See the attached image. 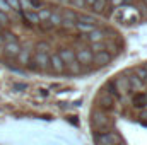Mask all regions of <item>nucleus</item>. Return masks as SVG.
<instances>
[{"instance_id": "1", "label": "nucleus", "mask_w": 147, "mask_h": 145, "mask_svg": "<svg viewBox=\"0 0 147 145\" xmlns=\"http://www.w3.org/2000/svg\"><path fill=\"white\" fill-rule=\"evenodd\" d=\"M91 126H92V133H106V132L113 130L115 121L111 119L108 111L96 108L91 113Z\"/></svg>"}, {"instance_id": "2", "label": "nucleus", "mask_w": 147, "mask_h": 145, "mask_svg": "<svg viewBox=\"0 0 147 145\" xmlns=\"http://www.w3.org/2000/svg\"><path fill=\"white\" fill-rule=\"evenodd\" d=\"M92 140L96 145H116L121 144V137L116 130H111L106 133H92Z\"/></svg>"}, {"instance_id": "3", "label": "nucleus", "mask_w": 147, "mask_h": 145, "mask_svg": "<svg viewBox=\"0 0 147 145\" xmlns=\"http://www.w3.org/2000/svg\"><path fill=\"white\" fill-rule=\"evenodd\" d=\"M29 68L31 70H48L50 68V53H39V51H36L34 56H31Z\"/></svg>"}, {"instance_id": "4", "label": "nucleus", "mask_w": 147, "mask_h": 145, "mask_svg": "<svg viewBox=\"0 0 147 145\" xmlns=\"http://www.w3.org/2000/svg\"><path fill=\"white\" fill-rule=\"evenodd\" d=\"M96 108L98 109H103V111H110L113 106H115V99L111 97L108 92H105V91H101L98 96H96Z\"/></svg>"}, {"instance_id": "5", "label": "nucleus", "mask_w": 147, "mask_h": 145, "mask_svg": "<svg viewBox=\"0 0 147 145\" xmlns=\"http://www.w3.org/2000/svg\"><path fill=\"white\" fill-rule=\"evenodd\" d=\"M113 84H115V87L118 89V92L121 94V96H125V94H128L132 89H130V82H128V77H127V73H120L115 80H113Z\"/></svg>"}, {"instance_id": "6", "label": "nucleus", "mask_w": 147, "mask_h": 145, "mask_svg": "<svg viewBox=\"0 0 147 145\" xmlns=\"http://www.w3.org/2000/svg\"><path fill=\"white\" fill-rule=\"evenodd\" d=\"M92 58H94V53L89 50V48H79L75 51V60L80 63V65H89L92 63Z\"/></svg>"}, {"instance_id": "7", "label": "nucleus", "mask_w": 147, "mask_h": 145, "mask_svg": "<svg viewBox=\"0 0 147 145\" xmlns=\"http://www.w3.org/2000/svg\"><path fill=\"white\" fill-rule=\"evenodd\" d=\"M106 31L105 29H94V31H91L89 34H82V39L84 41H89V43H99V41H105L106 39Z\"/></svg>"}, {"instance_id": "8", "label": "nucleus", "mask_w": 147, "mask_h": 145, "mask_svg": "<svg viewBox=\"0 0 147 145\" xmlns=\"http://www.w3.org/2000/svg\"><path fill=\"white\" fill-rule=\"evenodd\" d=\"M3 53L7 58L16 60L21 53V44L19 43H3Z\"/></svg>"}, {"instance_id": "9", "label": "nucleus", "mask_w": 147, "mask_h": 145, "mask_svg": "<svg viewBox=\"0 0 147 145\" xmlns=\"http://www.w3.org/2000/svg\"><path fill=\"white\" fill-rule=\"evenodd\" d=\"M50 68H53V72H57V73L65 72V63L62 62V58L58 56V53H51L50 55Z\"/></svg>"}, {"instance_id": "10", "label": "nucleus", "mask_w": 147, "mask_h": 145, "mask_svg": "<svg viewBox=\"0 0 147 145\" xmlns=\"http://www.w3.org/2000/svg\"><path fill=\"white\" fill-rule=\"evenodd\" d=\"M111 56L110 51H99V53H94V58H92V62L98 65V67H105V65H108L111 62Z\"/></svg>"}, {"instance_id": "11", "label": "nucleus", "mask_w": 147, "mask_h": 145, "mask_svg": "<svg viewBox=\"0 0 147 145\" xmlns=\"http://www.w3.org/2000/svg\"><path fill=\"white\" fill-rule=\"evenodd\" d=\"M58 56L62 58V62L65 63V67H67L69 63L75 62V51H74L72 48H62V50L58 51Z\"/></svg>"}, {"instance_id": "12", "label": "nucleus", "mask_w": 147, "mask_h": 145, "mask_svg": "<svg viewBox=\"0 0 147 145\" xmlns=\"http://www.w3.org/2000/svg\"><path fill=\"white\" fill-rule=\"evenodd\" d=\"M101 91L108 92V94H110V96L113 97V99H115V101H121V99H123V96L118 92V89L115 87V84H113V82H106V84L103 85V89H101Z\"/></svg>"}, {"instance_id": "13", "label": "nucleus", "mask_w": 147, "mask_h": 145, "mask_svg": "<svg viewBox=\"0 0 147 145\" xmlns=\"http://www.w3.org/2000/svg\"><path fill=\"white\" fill-rule=\"evenodd\" d=\"M22 17H24V21H26L29 26L41 24V21H39V15H38V12H34V10H24V12H22Z\"/></svg>"}, {"instance_id": "14", "label": "nucleus", "mask_w": 147, "mask_h": 145, "mask_svg": "<svg viewBox=\"0 0 147 145\" xmlns=\"http://www.w3.org/2000/svg\"><path fill=\"white\" fill-rule=\"evenodd\" d=\"M31 50L29 48H21V53H19V56H17V62L21 63V65H29L31 63Z\"/></svg>"}, {"instance_id": "15", "label": "nucleus", "mask_w": 147, "mask_h": 145, "mask_svg": "<svg viewBox=\"0 0 147 145\" xmlns=\"http://www.w3.org/2000/svg\"><path fill=\"white\" fill-rule=\"evenodd\" d=\"M134 75H135V77H139V79L146 84V82H147V67H146V65L135 67V68H134Z\"/></svg>"}, {"instance_id": "16", "label": "nucleus", "mask_w": 147, "mask_h": 145, "mask_svg": "<svg viewBox=\"0 0 147 145\" xmlns=\"http://www.w3.org/2000/svg\"><path fill=\"white\" fill-rule=\"evenodd\" d=\"M110 46H108V43L106 41H99V43H91V51L92 53H99V51H106Z\"/></svg>"}, {"instance_id": "17", "label": "nucleus", "mask_w": 147, "mask_h": 145, "mask_svg": "<svg viewBox=\"0 0 147 145\" xmlns=\"http://www.w3.org/2000/svg\"><path fill=\"white\" fill-rule=\"evenodd\" d=\"M48 22H50L53 28H58V26H62V22H63V19H62V14H58V12H51V15H50V19H48Z\"/></svg>"}, {"instance_id": "18", "label": "nucleus", "mask_w": 147, "mask_h": 145, "mask_svg": "<svg viewBox=\"0 0 147 145\" xmlns=\"http://www.w3.org/2000/svg\"><path fill=\"white\" fill-rule=\"evenodd\" d=\"M75 29L82 31L84 34H89L91 31H94V29H96V26H94V24H84V22H75Z\"/></svg>"}, {"instance_id": "19", "label": "nucleus", "mask_w": 147, "mask_h": 145, "mask_svg": "<svg viewBox=\"0 0 147 145\" xmlns=\"http://www.w3.org/2000/svg\"><path fill=\"white\" fill-rule=\"evenodd\" d=\"M65 68L72 73V75H79V73H82V65H80L77 60H75V62H72V63H69Z\"/></svg>"}, {"instance_id": "20", "label": "nucleus", "mask_w": 147, "mask_h": 145, "mask_svg": "<svg viewBox=\"0 0 147 145\" xmlns=\"http://www.w3.org/2000/svg\"><path fill=\"white\" fill-rule=\"evenodd\" d=\"M128 82H130V89L134 91H137V89H140V87H144V82L139 79V77H135V75H132V77H128Z\"/></svg>"}, {"instance_id": "21", "label": "nucleus", "mask_w": 147, "mask_h": 145, "mask_svg": "<svg viewBox=\"0 0 147 145\" xmlns=\"http://www.w3.org/2000/svg\"><path fill=\"white\" fill-rule=\"evenodd\" d=\"M77 22H84V24H94L96 26V19L92 17V15H86V14H80V15H77Z\"/></svg>"}, {"instance_id": "22", "label": "nucleus", "mask_w": 147, "mask_h": 145, "mask_svg": "<svg viewBox=\"0 0 147 145\" xmlns=\"http://www.w3.org/2000/svg\"><path fill=\"white\" fill-rule=\"evenodd\" d=\"M62 19H63L65 22H77V14L72 12V10H65V12L62 14Z\"/></svg>"}, {"instance_id": "23", "label": "nucleus", "mask_w": 147, "mask_h": 145, "mask_svg": "<svg viewBox=\"0 0 147 145\" xmlns=\"http://www.w3.org/2000/svg\"><path fill=\"white\" fill-rule=\"evenodd\" d=\"M134 103H135L137 106H146V104H147V94H144V92H139V94H135V97H134Z\"/></svg>"}, {"instance_id": "24", "label": "nucleus", "mask_w": 147, "mask_h": 145, "mask_svg": "<svg viewBox=\"0 0 147 145\" xmlns=\"http://www.w3.org/2000/svg\"><path fill=\"white\" fill-rule=\"evenodd\" d=\"M51 12H53L51 9H45V7H43V9H41V10L38 12V15H39V21H41V22H46V21L50 19Z\"/></svg>"}, {"instance_id": "25", "label": "nucleus", "mask_w": 147, "mask_h": 145, "mask_svg": "<svg viewBox=\"0 0 147 145\" xmlns=\"http://www.w3.org/2000/svg\"><path fill=\"white\" fill-rule=\"evenodd\" d=\"M50 50H51V44L46 41H39L36 44V51H39V53H48Z\"/></svg>"}, {"instance_id": "26", "label": "nucleus", "mask_w": 147, "mask_h": 145, "mask_svg": "<svg viewBox=\"0 0 147 145\" xmlns=\"http://www.w3.org/2000/svg\"><path fill=\"white\" fill-rule=\"evenodd\" d=\"M7 3H9V7H10V10H16V12H21L22 9H21V0H5Z\"/></svg>"}, {"instance_id": "27", "label": "nucleus", "mask_w": 147, "mask_h": 145, "mask_svg": "<svg viewBox=\"0 0 147 145\" xmlns=\"http://www.w3.org/2000/svg\"><path fill=\"white\" fill-rule=\"evenodd\" d=\"M2 38H3V43H17V36L14 34V33H3L2 34Z\"/></svg>"}, {"instance_id": "28", "label": "nucleus", "mask_w": 147, "mask_h": 145, "mask_svg": "<svg viewBox=\"0 0 147 145\" xmlns=\"http://www.w3.org/2000/svg\"><path fill=\"white\" fill-rule=\"evenodd\" d=\"M28 2H29V7H31V10H33V9L41 10V9H43V0H28Z\"/></svg>"}, {"instance_id": "29", "label": "nucleus", "mask_w": 147, "mask_h": 145, "mask_svg": "<svg viewBox=\"0 0 147 145\" xmlns=\"http://www.w3.org/2000/svg\"><path fill=\"white\" fill-rule=\"evenodd\" d=\"M9 24V15L5 12H0V26H5Z\"/></svg>"}, {"instance_id": "30", "label": "nucleus", "mask_w": 147, "mask_h": 145, "mask_svg": "<svg viewBox=\"0 0 147 145\" xmlns=\"http://www.w3.org/2000/svg\"><path fill=\"white\" fill-rule=\"evenodd\" d=\"M9 10H10V7H9V3H7L5 0H0V12H5V14H7Z\"/></svg>"}, {"instance_id": "31", "label": "nucleus", "mask_w": 147, "mask_h": 145, "mask_svg": "<svg viewBox=\"0 0 147 145\" xmlns=\"http://www.w3.org/2000/svg\"><path fill=\"white\" fill-rule=\"evenodd\" d=\"M12 87H14V91H26L28 89V84H14Z\"/></svg>"}, {"instance_id": "32", "label": "nucleus", "mask_w": 147, "mask_h": 145, "mask_svg": "<svg viewBox=\"0 0 147 145\" xmlns=\"http://www.w3.org/2000/svg\"><path fill=\"white\" fill-rule=\"evenodd\" d=\"M70 3H74L75 7H84V5H86L84 0H70Z\"/></svg>"}, {"instance_id": "33", "label": "nucleus", "mask_w": 147, "mask_h": 145, "mask_svg": "<svg viewBox=\"0 0 147 145\" xmlns=\"http://www.w3.org/2000/svg\"><path fill=\"white\" fill-rule=\"evenodd\" d=\"M84 2H86V5H89V7H92V5H94V2H96V0H84Z\"/></svg>"}, {"instance_id": "34", "label": "nucleus", "mask_w": 147, "mask_h": 145, "mask_svg": "<svg viewBox=\"0 0 147 145\" xmlns=\"http://www.w3.org/2000/svg\"><path fill=\"white\" fill-rule=\"evenodd\" d=\"M111 2H113V5H118V3H121L123 0H111Z\"/></svg>"}, {"instance_id": "35", "label": "nucleus", "mask_w": 147, "mask_h": 145, "mask_svg": "<svg viewBox=\"0 0 147 145\" xmlns=\"http://www.w3.org/2000/svg\"><path fill=\"white\" fill-rule=\"evenodd\" d=\"M58 2H60V3H63V5H65V3H69V2H70V0H58Z\"/></svg>"}, {"instance_id": "36", "label": "nucleus", "mask_w": 147, "mask_h": 145, "mask_svg": "<svg viewBox=\"0 0 147 145\" xmlns=\"http://www.w3.org/2000/svg\"><path fill=\"white\" fill-rule=\"evenodd\" d=\"M0 46H3V38H2V33H0Z\"/></svg>"}, {"instance_id": "37", "label": "nucleus", "mask_w": 147, "mask_h": 145, "mask_svg": "<svg viewBox=\"0 0 147 145\" xmlns=\"http://www.w3.org/2000/svg\"><path fill=\"white\" fill-rule=\"evenodd\" d=\"M144 3H146V5H147V0H144Z\"/></svg>"}, {"instance_id": "38", "label": "nucleus", "mask_w": 147, "mask_h": 145, "mask_svg": "<svg viewBox=\"0 0 147 145\" xmlns=\"http://www.w3.org/2000/svg\"><path fill=\"white\" fill-rule=\"evenodd\" d=\"M0 33H2V26H0Z\"/></svg>"}, {"instance_id": "39", "label": "nucleus", "mask_w": 147, "mask_h": 145, "mask_svg": "<svg viewBox=\"0 0 147 145\" xmlns=\"http://www.w3.org/2000/svg\"><path fill=\"white\" fill-rule=\"evenodd\" d=\"M116 145H123V144H116Z\"/></svg>"}]
</instances>
